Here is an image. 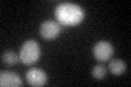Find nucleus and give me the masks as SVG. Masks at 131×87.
I'll return each instance as SVG.
<instances>
[{
    "label": "nucleus",
    "instance_id": "nucleus-5",
    "mask_svg": "<svg viewBox=\"0 0 131 87\" xmlns=\"http://www.w3.org/2000/svg\"><path fill=\"white\" fill-rule=\"evenodd\" d=\"M26 81L31 86L40 87L44 86L47 82V75L43 70L33 68L26 72Z\"/></svg>",
    "mask_w": 131,
    "mask_h": 87
},
{
    "label": "nucleus",
    "instance_id": "nucleus-8",
    "mask_svg": "<svg viewBox=\"0 0 131 87\" xmlns=\"http://www.w3.org/2000/svg\"><path fill=\"white\" fill-rule=\"evenodd\" d=\"M2 62L3 63H6L8 65H14L16 62L19 61L20 59V57L16 56V53L13 52V51H6V52H3V55H2Z\"/></svg>",
    "mask_w": 131,
    "mask_h": 87
},
{
    "label": "nucleus",
    "instance_id": "nucleus-7",
    "mask_svg": "<svg viewBox=\"0 0 131 87\" xmlns=\"http://www.w3.org/2000/svg\"><path fill=\"white\" fill-rule=\"evenodd\" d=\"M126 63L120 59H114L109 62V70L115 75H120L126 71Z\"/></svg>",
    "mask_w": 131,
    "mask_h": 87
},
{
    "label": "nucleus",
    "instance_id": "nucleus-3",
    "mask_svg": "<svg viewBox=\"0 0 131 87\" xmlns=\"http://www.w3.org/2000/svg\"><path fill=\"white\" fill-rule=\"evenodd\" d=\"M113 53H114V48L112 44L108 43V41H104V40L98 41L93 48V55L95 57V59L102 62L108 61L112 58Z\"/></svg>",
    "mask_w": 131,
    "mask_h": 87
},
{
    "label": "nucleus",
    "instance_id": "nucleus-2",
    "mask_svg": "<svg viewBox=\"0 0 131 87\" xmlns=\"http://www.w3.org/2000/svg\"><path fill=\"white\" fill-rule=\"evenodd\" d=\"M19 57H20V60L22 61V63L25 65H31L33 63H35L40 57L39 45L33 39L26 40L22 45L21 49H20Z\"/></svg>",
    "mask_w": 131,
    "mask_h": 87
},
{
    "label": "nucleus",
    "instance_id": "nucleus-1",
    "mask_svg": "<svg viewBox=\"0 0 131 87\" xmlns=\"http://www.w3.org/2000/svg\"><path fill=\"white\" fill-rule=\"evenodd\" d=\"M55 15L58 23L64 26H75L83 21L84 11L83 9L74 3L64 2L57 6Z\"/></svg>",
    "mask_w": 131,
    "mask_h": 87
},
{
    "label": "nucleus",
    "instance_id": "nucleus-4",
    "mask_svg": "<svg viewBox=\"0 0 131 87\" xmlns=\"http://www.w3.org/2000/svg\"><path fill=\"white\" fill-rule=\"evenodd\" d=\"M60 31H61V27L58 22L48 20V21H45V22L42 23L39 33H40V36H42L44 39L50 40V39L57 38L60 34Z\"/></svg>",
    "mask_w": 131,
    "mask_h": 87
},
{
    "label": "nucleus",
    "instance_id": "nucleus-9",
    "mask_svg": "<svg viewBox=\"0 0 131 87\" xmlns=\"http://www.w3.org/2000/svg\"><path fill=\"white\" fill-rule=\"evenodd\" d=\"M92 75L94 78H96L98 81L104 80V77L106 76V69L103 67V65L97 64L92 69Z\"/></svg>",
    "mask_w": 131,
    "mask_h": 87
},
{
    "label": "nucleus",
    "instance_id": "nucleus-6",
    "mask_svg": "<svg viewBox=\"0 0 131 87\" xmlns=\"http://www.w3.org/2000/svg\"><path fill=\"white\" fill-rule=\"evenodd\" d=\"M22 81L18 74L10 71H2L0 73V86L1 87H19Z\"/></svg>",
    "mask_w": 131,
    "mask_h": 87
}]
</instances>
